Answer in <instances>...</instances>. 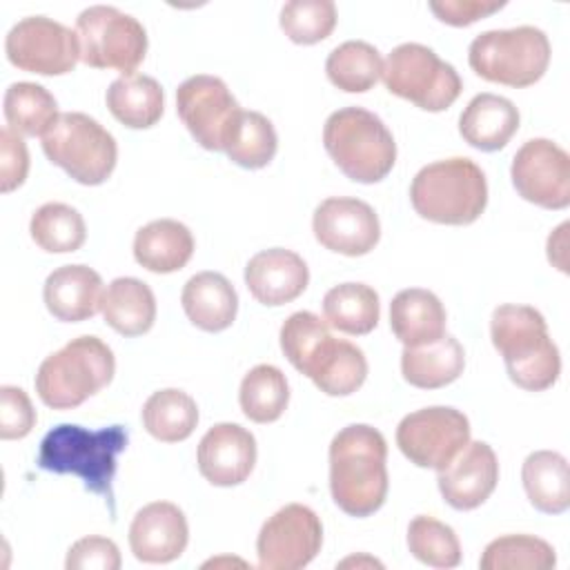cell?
I'll list each match as a JSON object with an SVG mask.
<instances>
[{"label":"cell","instance_id":"cell-6","mask_svg":"<svg viewBox=\"0 0 570 570\" xmlns=\"http://www.w3.org/2000/svg\"><path fill=\"white\" fill-rule=\"evenodd\" d=\"M116 372L111 347L98 336L71 338L36 372V392L47 407L71 410L107 387Z\"/></svg>","mask_w":570,"mask_h":570},{"label":"cell","instance_id":"cell-38","mask_svg":"<svg viewBox=\"0 0 570 570\" xmlns=\"http://www.w3.org/2000/svg\"><path fill=\"white\" fill-rule=\"evenodd\" d=\"M554 563V548L532 534H503L492 539L479 559L481 570H550Z\"/></svg>","mask_w":570,"mask_h":570},{"label":"cell","instance_id":"cell-10","mask_svg":"<svg viewBox=\"0 0 570 570\" xmlns=\"http://www.w3.org/2000/svg\"><path fill=\"white\" fill-rule=\"evenodd\" d=\"M80 60L96 69L134 73L147 53V31L138 18L111 7L94 4L76 18Z\"/></svg>","mask_w":570,"mask_h":570},{"label":"cell","instance_id":"cell-20","mask_svg":"<svg viewBox=\"0 0 570 570\" xmlns=\"http://www.w3.org/2000/svg\"><path fill=\"white\" fill-rule=\"evenodd\" d=\"M307 283V263L285 247L263 249L245 265V285L249 294L269 307L292 303L305 292Z\"/></svg>","mask_w":570,"mask_h":570},{"label":"cell","instance_id":"cell-45","mask_svg":"<svg viewBox=\"0 0 570 570\" xmlns=\"http://www.w3.org/2000/svg\"><path fill=\"white\" fill-rule=\"evenodd\" d=\"M503 7L505 2H499V0H432L430 2V11L441 22L452 27H468Z\"/></svg>","mask_w":570,"mask_h":570},{"label":"cell","instance_id":"cell-31","mask_svg":"<svg viewBox=\"0 0 570 570\" xmlns=\"http://www.w3.org/2000/svg\"><path fill=\"white\" fill-rule=\"evenodd\" d=\"M325 323L343 334H370L381 316V303L374 287L365 283H341L323 296Z\"/></svg>","mask_w":570,"mask_h":570},{"label":"cell","instance_id":"cell-11","mask_svg":"<svg viewBox=\"0 0 570 570\" xmlns=\"http://www.w3.org/2000/svg\"><path fill=\"white\" fill-rule=\"evenodd\" d=\"M470 441L468 416L448 405H430L410 412L396 428V445L410 463L443 470Z\"/></svg>","mask_w":570,"mask_h":570},{"label":"cell","instance_id":"cell-9","mask_svg":"<svg viewBox=\"0 0 570 570\" xmlns=\"http://www.w3.org/2000/svg\"><path fill=\"white\" fill-rule=\"evenodd\" d=\"M381 78L390 94L425 111L448 109L463 89L456 69L419 42L394 47L383 62Z\"/></svg>","mask_w":570,"mask_h":570},{"label":"cell","instance_id":"cell-42","mask_svg":"<svg viewBox=\"0 0 570 570\" xmlns=\"http://www.w3.org/2000/svg\"><path fill=\"white\" fill-rule=\"evenodd\" d=\"M36 410L31 399L22 387L2 385L0 387V439H22L36 425Z\"/></svg>","mask_w":570,"mask_h":570},{"label":"cell","instance_id":"cell-25","mask_svg":"<svg viewBox=\"0 0 570 570\" xmlns=\"http://www.w3.org/2000/svg\"><path fill=\"white\" fill-rule=\"evenodd\" d=\"M194 236L187 225L174 218H158L142 225L134 236V258L154 274L183 269L194 254Z\"/></svg>","mask_w":570,"mask_h":570},{"label":"cell","instance_id":"cell-18","mask_svg":"<svg viewBox=\"0 0 570 570\" xmlns=\"http://www.w3.org/2000/svg\"><path fill=\"white\" fill-rule=\"evenodd\" d=\"M198 472L212 485L232 488L243 483L256 463V439L238 423L212 425L196 452Z\"/></svg>","mask_w":570,"mask_h":570},{"label":"cell","instance_id":"cell-28","mask_svg":"<svg viewBox=\"0 0 570 570\" xmlns=\"http://www.w3.org/2000/svg\"><path fill=\"white\" fill-rule=\"evenodd\" d=\"M105 323L122 336H140L156 321V296L151 287L134 276L114 278L100 305Z\"/></svg>","mask_w":570,"mask_h":570},{"label":"cell","instance_id":"cell-39","mask_svg":"<svg viewBox=\"0 0 570 570\" xmlns=\"http://www.w3.org/2000/svg\"><path fill=\"white\" fill-rule=\"evenodd\" d=\"M407 548L414 559L432 568H456L461 563V543L456 532L428 514H419L407 525Z\"/></svg>","mask_w":570,"mask_h":570},{"label":"cell","instance_id":"cell-23","mask_svg":"<svg viewBox=\"0 0 570 570\" xmlns=\"http://www.w3.org/2000/svg\"><path fill=\"white\" fill-rule=\"evenodd\" d=\"M445 307L439 296L423 287L401 289L390 303V327L403 347H419L445 334Z\"/></svg>","mask_w":570,"mask_h":570},{"label":"cell","instance_id":"cell-3","mask_svg":"<svg viewBox=\"0 0 570 570\" xmlns=\"http://www.w3.org/2000/svg\"><path fill=\"white\" fill-rule=\"evenodd\" d=\"M490 336L514 385L543 392L557 383L561 356L539 309L519 303L499 305L490 318Z\"/></svg>","mask_w":570,"mask_h":570},{"label":"cell","instance_id":"cell-13","mask_svg":"<svg viewBox=\"0 0 570 570\" xmlns=\"http://www.w3.org/2000/svg\"><path fill=\"white\" fill-rule=\"evenodd\" d=\"M176 111L203 149L223 151L243 109L225 80L209 73H196L178 85Z\"/></svg>","mask_w":570,"mask_h":570},{"label":"cell","instance_id":"cell-4","mask_svg":"<svg viewBox=\"0 0 570 570\" xmlns=\"http://www.w3.org/2000/svg\"><path fill=\"white\" fill-rule=\"evenodd\" d=\"M414 212L439 225H470L488 205V183L481 167L452 156L434 160L416 171L410 185Z\"/></svg>","mask_w":570,"mask_h":570},{"label":"cell","instance_id":"cell-24","mask_svg":"<svg viewBox=\"0 0 570 570\" xmlns=\"http://www.w3.org/2000/svg\"><path fill=\"white\" fill-rule=\"evenodd\" d=\"M180 303L187 318L203 332L227 330L238 312V294L218 272L194 274L183 287Z\"/></svg>","mask_w":570,"mask_h":570},{"label":"cell","instance_id":"cell-40","mask_svg":"<svg viewBox=\"0 0 570 570\" xmlns=\"http://www.w3.org/2000/svg\"><path fill=\"white\" fill-rule=\"evenodd\" d=\"M281 29L296 45H316L336 27V4L332 0H289L281 9Z\"/></svg>","mask_w":570,"mask_h":570},{"label":"cell","instance_id":"cell-1","mask_svg":"<svg viewBox=\"0 0 570 570\" xmlns=\"http://www.w3.org/2000/svg\"><path fill=\"white\" fill-rule=\"evenodd\" d=\"M387 443L367 425L352 423L330 443V492L350 517L374 514L387 497Z\"/></svg>","mask_w":570,"mask_h":570},{"label":"cell","instance_id":"cell-33","mask_svg":"<svg viewBox=\"0 0 570 570\" xmlns=\"http://www.w3.org/2000/svg\"><path fill=\"white\" fill-rule=\"evenodd\" d=\"M2 111L7 127L20 136H45L58 120V102L49 89L38 82H13L4 91Z\"/></svg>","mask_w":570,"mask_h":570},{"label":"cell","instance_id":"cell-2","mask_svg":"<svg viewBox=\"0 0 570 570\" xmlns=\"http://www.w3.org/2000/svg\"><path fill=\"white\" fill-rule=\"evenodd\" d=\"M129 434L122 425L87 430L62 423L51 428L38 450V468L53 474H73L94 494L105 497L114 514V476L118 454L127 448Z\"/></svg>","mask_w":570,"mask_h":570},{"label":"cell","instance_id":"cell-16","mask_svg":"<svg viewBox=\"0 0 570 570\" xmlns=\"http://www.w3.org/2000/svg\"><path fill=\"white\" fill-rule=\"evenodd\" d=\"M316 240L343 256H365L381 238V223L372 205L361 198H325L312 218Z\"/></svg>","mask_w":570,"mask_h":570},{"label":"cell","instance_id":"cell-43","mask_svg":"<svg viewBox=\"0 0 570 570\" xmlns=\"http://www.w3.org/2000/svg\"><path fill=\"white\" fill-rule=\"evenodd\" d=\"M65 568L67 570H118L120 550L107 537H82L67 550Z\"/></svg>","mask_w":570,"mask_h":570},{"label":"cell","instance_id":"cell-21","mask_svg":"<svg viewBox=\"0 0 570 570\" xmlns=\"http://www.w3.org/2000/svg\"><path fill=\"white\" fill-rule=\"evenodd\" d=\"M102 278L89 265H62L53 269L42 287V298L58 321L80 323L102 305Z\"/></svg>","mask_w":570,"mask_h":570},{"label":"cell","instance_id":"cell-26","mask_svg":"<svg viewBox=\"0 0 570 570\" xmlns=\"http://www.w3.org/2000/svg\"><path fill=\"white\" fill-rule=\"evenodd\" d=\"M465 367V352L452 334H443L439 341L403 347L401 372L403 379L421 390H439L454 383Z\"/></svg>","mask_w":570,"mask_h":570},{"label":"cell","instance_id":"cell-22","mask_svg":"<svg viewBox=\"0 0 570 570\" xmlns=\"http://www.w3.org/2000/svg\"><path fill=\"white\" fill-rule=\"evenodd\" d=\"M519 129V109L497 94H476L459 116L461 138L481 151H499Z\"/></svg>","mask_w":570,"mask_h":570},{"label":"cell","instance_id":"cell-8","mask_svg":"<svg viewBox=\"0 0 570 570\" xmlns=\"http://www.w3.org/2000/svg\"><path fill=\"white\" fill-rule=\"evenodd\" d=\"M45 156L80 185L105 183L118 160L114 136L82 111H65L42 136Z\"/></svg>","mask_w":570,"mask_h":570},{"label":"cell","instance_id":"cell-17","mask_svg":"<svg viewBox=\"0 0 570 570\" xmlns=\"http://www.w3.org/2000/svg\"><path fill=\"white\" fill-rule=\"evenodd\" d=\"M499 481V461L485 441L468 445L439 470L436 483L443 501L454 510H474L490 499Z\"/></svg>","mask_w":570,"mask_h":570},{"label":"cell","instance_id":"cell-36","mask_svg":"<svg viewBox=\"0 0 570 570\" xmlns=\"http://www.w3.org/2000/svg\"><path fill=\"white\" fill-rule=\"evenodd\" d=\"M278 149V136L272 120L258 111H240L223 151L232 163L245 169H261L272 163Z\"/></svg>","mask_w":570,"mask_h":570},{"label":"cell","instance_id":"cell-41","mask_svg":"<svg viewBox=\"0 0 570 570\" xmlns=\"http://www.w3.org/2000/svg\"><path fill=\"white\" fill-rule=\"evenodd\" d=\"M327 336L332 334L325 318L312 312H294L281 325V350L301 374H307L318 347Z\"/></svg>","mask_w":570,"mask_h":570},{"label":"cell","instance_id":"cell-35","mask_svg":"<svg viewBox=\"0 0 570 570\" xmlns=\"http://www.w3.org/2000/svg\"><path fill=\"white\" fill-rule=\"evenodd\" d=\"M243 414L254 423H274L289 403V385L285 374L269 363L252 367L238 390Z\"/></svg>","mask_w":570,"mask_h":570},{"label":"cell","instance_id":"cell-27","mask_svg":"<svg viewBox=\"0 0 570 570\" xmlns=\"http://www.w3.org/2000/svg\"><path fill=\"white\" fill-rule=\"evenodd\" d=\"M305 376L327 396H350L365 383L367 358L354 343L327 336Z\"/></svg>","mask_w":570,"mask_h":570},{"label":"cell","instance_id":"cell-5","mask_svg":"<svg viewBox=\"0 0 570 570\" xmlns=\"http://www.w3.org/2000/svg\"><path fill=\"white\" fill-rule=\"evenodd\" d=\"M323 145L334 165L354 183L383 180L396 163V142L387 125L363 107H343L325 120Z\"/></svg>","mask_w":570,"mask_h":570},{"label":"cell","instance_id":"cell-46","mask_svg":"<svg viewBox=\"0 0 570 570\" xmlns=\"http://www.w3.org/2000/svg\"><path fill=\"white\" fill-rule=\"evenodd\" d=\"M568 229L570 223H561L548 236V261L563 274H568Z\"/></svg>","mask_w":570,"mask_h":570},{"label":"cell","instance_id":"cell-15","mask_svg":"<svg viewBox=\"0 0 570 570\" xmlns=\"http://www.w3.org/2000/svg\"><path fill=\"white\" fill-rule=\"evenodd\" d=\"M510 178L528 203L543 209H566L570 205V156L548 138H530L517 149Z\"/></svg>","mask_w":570,"mask_h":570},{"label":"cell","instance_id":"cell-30","mask_svg":"<svg viewBox=\"0 0 570 570\" xmlns=\"http://www.w3.org/2000/svg\"><path fill=\"white\" fill-rule=\"evenodd\" d=\"M528 501L546 514H561L570 505V476L563 454L537 450L525 456L521 468Z\"/></svg>","mask_w":570,"mask_h":570},{"label":"cell","instance_id":"cell-19","mask_svg":"<svg viewBox=\"0 0 570 570\" xmlns=\"http://www.w3.org/2000/svg\"><path fill=\"white\" fill-rule=\"evenodd\" d=\"M189 541L185 512L171 501H154L140 508L129 525V548L142 563H169Z\"/></svg>","mask_w":570,"mask_h":570},{"label":"cell","instance_id":"cell-47","mask_svg":"<svg viewBox=\"0 0 570 570\" xmlns=\"http://www.w3.org/2000/svg\"><path fill=\"white\" fill-rule=\"evenodd\" d=\"M347 566H376V568H383V563L372 559V557H350V559L338 563V568H347Z\"/></svg>","mask_w":570,"mask_h":570},{"label":"cell","instance_id":"cell-32","mask_svg":"<svg viewBox=\"0 0 570 570\" xmlns=\"http://www.w3.org/2000/svg\"><path fill=\"white\" fill-rule=\"evenodd\" d=\"M142 425L163 443L185 441L198 425V405L178 387L158 390L142 405Z\"/></svg>","mask_w":570,"mask_h":570},{"label":"cell","instance_id":"cell-29","mask_svg":"<svg viewBox=\"0 0 570 570\" xmlns=\"http://www.w3.org/2000/svg\"><path fill=\"white\" fill-rule=\"evenodd\" d=\"M105 100L111 116L129 129L154 127L165 109V94L158 80L138 71L118 76L109 85Z\"/></svg>","mask_w":570,"mask_h":570},{"label":"cell","instance_id":"cell-34","mask_svg":"<svg viewBox=\"0 0 570 570\" xmlns=\"http://www.w3.org/2000/svg\"><path fill=\"white\" fill-rule=\"evenodd\" d=\"M325 73L334 87L347 94H363L381 78L383 58L374 45L365 40H347L330 51Z\"/></svg>","mask_w":570,"mask_h":570},{"label":"cell","instance_id":"cell-14","mask_svg":"<svg viewBox=\"0 0 570 570\" xmlns=\"http://www.w3.org/2000/svg\"><path fill=\"white\" fill-rule=\"evenodd\" d=\"M323 523L318 514L303 503H287L276 510L261 528L256 539L258 568L298 570L321 552Z\"/></svg>","mask_w":570,"mask_h":570},{"label":"cell","instance_id":"cell-44","mask_svg":"<svg viewBox=\"0 0 570 570\" xmlns=\"http://www.w3.org/2000/svg\"><path fill=\"white\" fill-rule=\"evenodd\" d=\"M29 174V151L20 134L9 127L0 129V191L18 189Z\"/></svg>","mask_w":570,"mask_h":570},{"label":"cell","instance_id":"cell-7","mask_svg":"<svg viewBox=\"0 0 570 570\" xmlns=\"http://www.w3.org/2000/svg\"><path fill=\"white\" fill-rule=\"evenodd\" d=\"M468 62L472 71L488 82L517 89L530 87L548 71L550 40L532 24L490 29L470 42Z\"/></svg>","mask_w":570,"mask_h":570},{"label":"cell","instance_id":"cell-37","mask_svg":"<svg viewBox=\"0 0 570 570\" xmlns=\"http://www.w3.org/2000/svg\"><path fill=\"white\" fill-rule=\"evenodd\" d=\"M29 234L40 249L49 254H67L85 245L87 227L76 207L65 203H45L29 220Z\"/></svg>","mask_w":570,"mask_h":570},{"label":"cell","instance_id":"cell-12","mask_svg":"<svg viewBox=\"0 0 570 570\" xmlns=\"http://www.w3.org/2000/svg\"><path fill=\"white\" fill-rule=\"evenodd\" d=\"M4 53L22 71L62 76L73 71L80 60V42L76 31L62 22L47 16H27L9 29Z\"/></svg>","mask_w":570,"mask_h":570}]
</instances>
